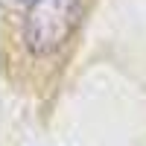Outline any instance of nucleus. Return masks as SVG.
<instances>
[{
  "label": "nucleus",
  "instance_id": "nucleus-1",
  "mask_svg": "<svg viewBox=\"0 0 146 146\" xmlns=\"http://www.w3.org/2000/svg\"><path fill=\"white\" fill-rule=\"evenodd\" d=\"M3 70L18 91L50 94L79 47L96 0H0Z\"/></svg>",
  "mask_w": 146,
  "mask_h": 146
}]
</instances>
